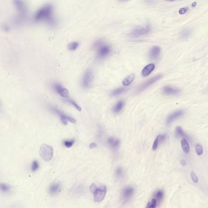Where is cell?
I'll return each mask as SVG.
<instances>
[{
	"instance_id": "obj_1",
	"label": "cell",
	"mask_w": 208,
	"mask_h": 208,
	"mask_svg": "<svg viewBox=\"0 0 208 208\" xmlns=\"http://www.w3.org/2000/svg\"><path fill=\"white\" fill-rule=\"evenodd\" d=\"M34 19L36 22L45 21L51 26L56 24L57 21L53 16V7L51 4H46L35 13Z\"/></svg>"
},
{
	"instance_id": "obj_2",
	"label": "cell",
	"mask_w": 208,
	"mask_h": 208,
	"mask_svg": "<svg viewBox=\"0 0 208 208\" xmlns=\"http://www.w3.org/2000/svg\"><path fill=\"white\" fill-rule=\"evenodd\" d=\"M90 191L94 195V201L100 202L104 199L106 193V189L105 186L99 188L94 183H93L90 187Z\"/></svg>"
},
{
	"instance_id": "obj_3",
	"label": "cell",
	"mask_w": 208,
	"mask_h": 208,
	"mask_svg": "<svg viewBox=\"0 0 208 208\" xmlns=\"http://www.w3.org/2000/svg\"><path fill=\"white\" fill-rule=\"evenodd\" d=\"M14 5L18 12V17L16 20L20 22L24 20L28 14L27 6L22 1H14Z\"/></svg>"
},
{
	"instance_id": "obj_4",
	"label": "cell",
	"mask_w": 208,
	"mask_h": 208,
	"mask_svg": "<svg viewBox=\"0 0 208 208\" xmlns=\"http://www.w3.org/2000/svg\"><path fill=\"white\" fill-rule=\"evenodd\" d=\"M40 154L41 157L44 161H49L53 157V147L47 144H42L40 147Z\"/></svg>"
},
{
	"instance_id": "obj_5",
	"label": "cell",
	"mask_w": 208,
	"mask_h": 208,
	"mask_svg": "<svg viewBox=\"0 0 208 208\" xmlns=\"http://www.w3.org/2000/svg\"><path fill=\"white\" fill-rule=\"evenodd\" d=\"M93 71L91 70H88L85 72L82 79L81 85L83 88L85 89L90 88L93 84Z\"/></svg>"
},
{
	"instance_id": "obj_6",
	"label": "cell",
	"mask_w": 208,
	"mask_h": 208,
	"mask_svg": "<svg viewBox=\"0 0 208 208\" xmlns=\"http://www.w3.org/2000/svg\"><path fill=\"white\" fill-rule=\"evenodd\" d=\"M51 109L52 111L58 115V116L60 117L61 122L64 125H67L68 121L71 122L73 123L76 122V120L74 118L69 116L65 114L63 111L59 110L56 107L52 106V107H51Z\"/></svg>"
},
{
	"instance_id": "obj_7",
	"label": "cell",
	"mask_w": 208,
	"mask_h": 208,
	"mask_svg": "<svg viewBox=\"0 0 208 208\" xmlns=\"http://www.w3.org/2000/svg\"><path fill=\"white\" fill-rule=\"evenodd\" d=\"M96 49L97 50V57L98 59L105 58L110 54L111 51L110 47L104 43Z\"/></svg>"
},
{
	"instance_id": "obj_8",
	"label": "cell",
	"mask_w": 208,
	"mask_h": 208,
	"mask_svg": "<svg viewBox=\"0 0 208 208\" xmlns=\"http://www.w3.org/2000/svg\"><path fill=\"white\" fill-rule=\"evenodd\" d=\"M135 189L132 186H127L125 187L122 190L121 194V199L123 202H125L129 200L134 195Z\"/></svg>"
},
{
	"instance_id": "obj_9",
	"label": "cell",
	"mask_w": 208,
	"mask_h": 208,
	"mask_svg": "<svg viewBox=\"0 0 208 208\" xmlns=\"http://www.w3.org/2000/svg\"><path fill=\"white\" fill-rule=\"evenodd\" d=\"M162 77V75L158 74L155 76L151 78V79L145 81V82L143 83L142 85H141V86L138 88V92H141V91L144 90L145 89L147 88L150 86L152 85L155 83L156 82L158 81Z\"/></svg>"
},
{
	"instance_id": "obj_10",
	"label": "cell",
	"mask_w": 208,
	"mask_h": 208,
	"mask_svg": "<svg viewBox=\"0 0 208 208\" xmlns=\"http://www.w3.org/2000/svg\"><path fill=\"white\" fill-rule=\"evenodd\" d=\"M151 27L150 26L147 25L143 27L138 28L134 30L131 33V35L135 37L145 35L149 33L151 31Z\"/></svg>"
},
{
	"instance_id": "obj_11",
	"label": "cell",
	"mask_w": 208,
	"mask_h": 208,
	"mask_svg": "<svg viewBox=\"0 0 208 208\" xmlns=\"http://www.w3.org/2000/svg\"><path fill=\"white\" fill-rule=\"evenodd\" d=\"M53 87L55 92L62 97H67L69 96V91L67 89L62 86L60 84L54 83L53 85Z\"/></svg>"
},
{
	"instance_id": "obj_12",
	"label": "cell",
	"mask_w": 208,
	"mask_h": 208,
	"mask_svg": "<svg viewBox=\"0 0 208 208\" xmlns=\"http://www.w3.org/2000/svg\"><path fill=\"white\" fill-rule=\"evenodd\" d=\"M161 49L158 46H154L152 47L149 52V57L152 60L158 59L160 55Z\"/></svg>"
},
{
	"instance_id": "obj_13",
	"label": "cell",
	"mask_w": 208,
	"mask_h": 208,
	"mask_svg": "<svg viewBox=\"0 0 208 208\" xmlns=\"http://www.w3.org/2000/svg\"><path fill=\"white\" fill-rule=\"evenodd\" d=\"M184 111L183 110H181L177 111H175L172 114L170 115L167 118V125H170L174 120L183 115L184 114Z\"/></svg>"
},
{
	"instance_id": "obj_14",
	"label": "cell",
	"mask_w": 208,
	"mask_h": 208,
	"mask_svg": "<svg viewBox=\"0 0 208 208\" xmlns=\"http://www.w3.org/2000/svg\"><path fill=\"white\" fill-rule=\"evenodd\" d=\"M61 186L59 183H54L51 184L49 188V194L52 195H56L61 191Z\"/></svg>"
},
{
	"instance_id": "obj_15",
	"label": "cell",
	"mask_w": 208,
	"mask_h": 208,
	"mask_svg": "<svg viewBox=\"0 0 208 208\" xmlns=\"http://www.w3.org/2000/svg\"><path fill=\"white\" fill-rule=\"evenodd\" d=\"M163 93L166 95H176L180 93V90L170 86H166L163 88Z\"/></svg>"
},
{
	"instance_id": "obj_16",
	"label": "cell",
	"mask_w": 208,
	"mask_h": 208,
	"mask_svg": "<svg viewBox=\"0 0 208 208\" xmlns=\"http://www.w3.org/2000/svg\"><path fill=\"white\" fill-rule=\"evenodd\" d=\"M107 144L109 145V147L113 150L117 149L119 147L120 145V141L118 139L113 138V137H109L107 140Z\"/></svg>"
},
{
	"instance_id": "obj_17",
	"label": "cell",
	"mask_w": 208,
	"mask_h": 208,
	"mask_svg": "<svg viewBox=\"0 0 208 208\" xmlns=\"http://www.w3.org/2000/svg\"><path fill=\"white\" fill-rule=\"evenodd\" d=\"M175 134V136L177 138H183V139L189 140L190 139L189 137L185 134L181 127H179V126L176 128Z\"/></svg>"
},
{
	"instance_id": "obj_18",
	"label": "cell",
	"mask_w": 208,
	"mask_h": 208,
	"mask_svg": "<svg viewBox=\"0 0 208 208\" xmlns=\"http://www.w3.org/2000/svg\"><path fill=\"white\" fill-rule=\"evenodd\" d=\"M154 68H155V65L153 63H150L146 65L142 71L141 72L142 75L144 77L147 76L153 71Z\"/></svg>"
},
{
	"instance_id": "obj_19",
	"label": "cell",
	"mask_w": 208,
	"mask_h": 208,
	"mask_svg": "<svg viewBox=\"0 0 208 208\" xmlns=\"http://www.w3.org/2000/svg\"><path fill=\"white\" fill-rule=\"evenodd\" d=\"M135 78V74L134 73L131 74L129 76L126 77L122 81V83L125 86H129L131 84L133 81H134Z\"/></svg>"
},
{
	"instance_id": "obj_20",
	"label": "cell",
	"mask_w": 208,
	"mask_h": 208,
	"mask_svg": "<svg viewBox=\"0 0 208 208\" xmlns=\"http://www.w3.org/2000/svg\"><path fill=\"white\" fill-rule=\"evenodd\" d=\"M125 105V102L123 100H120L113 106V111L115 113H117L121 111Z\"/></svg>"
},
{
	"instance_id": "obj_21",
	"label": "cell",
	"mask_w": 208,
	"mask_h": 208,
	"mask_svg": "<svg viewBox=\"0 0 208 208\" xmlns=\"http://www.w3.org/2000/svg\"><path fill=\"white\" fill-rule=\"evenodd\" d=\"M164 195V191L161 189H159V190L156 191L154 193V199H155L158 203V202L161 201L163 200Z\"/></svg>"
},
{
	"instance_id": "obj_22",
	"label": "cell",
	"mask_w": 208,
	"mask_h": 208,
	"mask_svg": "<svg viewBox=\"0 0 208 208\" xmlns=\"http://www.w3.org/2000/svg\"><path fill=\"white\" fill-rule=\"evenodd\" d=\"M127 90V89L125 88H118L113 90L111 93V95L113 96H118L125 93Z\"/></svg>"
},
{
	"instance_id": "obj_23",
	"label": "cell",
	"mask_w": 208,
	"mask_h": 208,
	"mask_svg": "<svg viewBox=\"0 0 208 208\" xmlns=\"http://www.w3.org/2000/svg\"><path fill=\"white\" fill-rule=\"evenodd\" d=\"M115 177L118 180H120L123 178L124 171L121 167H118L115 171Z\"/></svg>"
},
{
	"instance_id": "obj_24",
	"label": "cell",
	"mask_w": 208,
	"mask_h": 208,
	"mask_svg": "<svg viewBox=\"0 0 208 208\" xmlns=\"http://www.w3.org/2000/svg\"><path fill=\"white\" fill-rule=\"evenodd\" d=\"M181 145L183 151L185 152V153H187L189 152L190 148H189L188 141H187L186 139H183L181 140Z\"/></svg>"
},
{
	"instance_id": "obj_25",
	"label": "cell",
	"mask_w": 208,
	"mask_h": 208,
	"mask_svg": "<svg viewBox=\"0 0 208 208\" xmlns=\"http://www.w3.org/2000/svg\"><path fill=\"white\" fill-rule=\"evenodd\" d=\"M11 190V186L8 184L5 183H0V190L2 192L7 193L10 192Z\"/></svg>"
},
{
	"instance_id": "obj_26",
	"label": "cell",
	"mask_w": 208,
	"mask_h": 208,
	"mask_svg": "<svg viewBox=\"0 0 208 208\" xmlns=\"http://www.w3.org/2000/svg\"><path fill=\"white\" fill-rule=\"evenodd\" d=\"M40 165L38 162L37 160L33 161L31 163V169L32 172H35L38 170Z\"/></svg>"
},
{
	"instance_id": "obj_27",
	"label": "cell",
	"mask_w": 208,
	"mask_h": 208,
	"mask_svg": "<svg viewBox=\"0 0 208 208\" xmlns=\"http://www.w3.org/2000/svg\"><path fill=\"white\" fill-rule=\"evenodd\" d=\"M157 202L155 199L152 198L150 201L147 204V206L145 208H156L157 206Z\"/></svg>"
},
{
	"instance_id": "obj_28",
	"label": "cell",
	"mask_w": 208,
	"mask_h": 208,
	"mask_svg": "<svg viewBox=\"0 0 208 208\" xmlns=\"http://www.w3.org/2000/svg\"><path fill=\"white\" fill-rule=\"evenodd\" d=\"M79 44L77 42H72L69 44L68 45V49L69 50L71 51H75L79 47Z\"/></svg>"
},
{
	"instance_id": "obj_29",
	"label": "cell",
	"mask_w": 208,
	"mask_h": 208,
	"mask_svg": "<svg viewBox=\"0 0 208 208\" xmlns=\"http://www.w3.org/2000/svg\"><path fill=\"white\" fill-rule=\"evenodd\" d=\"M191 34V31L190 29H186L181 33V36L183 38H186L190 36Z\"/></svg>"
},
{
	"instance_id": "obj_30",
	"label": "cell",
	"mask_w": 208,
	"mask_h": 208,
	"mask_svg": "<svg viewBox=\"0 0 208 208\" xmlns=\"http://www.w3.org/2000/svg\"><path fill=\"white\" fill-rule=\"evenodd\" d=\"M195 151L198 155H201L203 152L202 146L200 144H196L195 146Z\"/></svg>"
},
{
	"instance_id": "obj_31",
	"label": "cell",
	"mask_w": 208,
	"mask_h": 208,
	"mask_svg": "<svg viewBox=\"0 0 208 208\" xmlns=\"http://www.w3.org/2000/svg\"><path fill=\"white\" fill-rule=\"evenodd\" d=\"M75 142L74 139L72 140H66L63 141V144L65 147H71L73 145Z\"/></svg>"
},
{
	"instance_id": "obj_32",
	"label": "cell",
	"mask_w": 208,
	"mask_h": 208,
	"mask_svg": "<svg viewBox=\"0 0 208 208\" xmlns=\"http://www.w3.org/2000/svg\"><path fill=\"white\" fill-rule=\"evenodd\" d=\"M66 100L67 101V102H69V103H71V104H72V105H73V106H74V107H75V108H76L79 111H81V108L80 106H79V105H78L76 102H75L73 100H72V99H68Z\"/></svg>"
},
{
	"instance_id": "obj_33",
	"label": "cell",
	"mask_w": 208,
	"mask_h": 208,
	"mask_svg": "<svg viewBox=\"0 0 208 208\" xmlns=\"http://www.w3.org/2000/svg\"><path fill=\"white\" fill-rule=\"evenodd\" d=\"M158 140V144H160L163 143L166 138V134H163V135H159L157 136Z\"/></svg>"
},
{
	"instance_id": "obj_34",
	"label": "cell",
	"mask_w": 208,
	"mask_h": 208,
	"mask_svg": "<svg viewBox=\"0 0 208 208\" xmlns=\"http://www.w3.org/2000/svg\"><path fill=\"white\" fill-rule=\"evenodd\" d=\"M191 179H192L194 183H197L198 182V179L197 177L196 174L193 171H192L191 173Z\"/></svg>"
},
{
	"instance_id": "obj_35",
	"label": "cell",
	"mask_w": 208,
	"mask_h": 208,
	"mask_svg": "<svg viewBox=\"0 0 208 208\" xmlns=\"http://www.w3.org/2000/svg\"><path fill=\"white\" fill-rule=\"evenodd\" d=\"M158 144V137L157 136L155 140H154L153 145H152V150H155L157 149Z\"/></svg>"
},
{
	"instance_id": "obj_36",
	"label": "cell",
	"mask_w": 208,
	"mask_h": 208,
	"mask_svg": "<svg viewBox=\"0 0 208 208\" xmlns=\"http://www.w3.org/2000/svg\"><path fill=\"white\" fill-rule=\"evenodd\" d=\"M188 8H181L179 10V13L180 14H185L186 13L187 11H188Z\"/></svg>"
},
{
	"instance_id": "obj_37",
	"label": "cell",
	"mask_w": 208,
	"mask_h": 208,
	"mask_svg": "<svg viewBox=\"0 0 208 208\" xmlns=\"http://www.w3.org/2000/svg\"><path fill=\"white\" fill-rule=\"evenodd\" d=\"M2 29H3L4 31L6 32H8L10 31V28L9 27V26L7 25V24H3V26H2Z\"/></svg>"
},
{
	"instance_id": "obj_38",
	"label": "cell",
	"mask_w": 208,
	"mask_h": 208,
	"mask_svg": "<svg viewBox=\"0 0 208 208\" xmlns=\"http://www.w3.org/2000/svg\"><path fill=\"white\" fill-rule=\"evenodd\" d=\"M97 146V145L96 143H92L90 144V148H94L96 147Z\"/></svg>"
},
{
	"instance_id": "obj_39",
	"label": "cell",
	"mask_w": 208,
	"mask_h": 208,
	"mask_svg": "<svg viewBox=\"0 0 208 208\" xmlns=\"http://www.w3.org/2000/svg\"><path fill=\"white\" fill-rule=\"evenodd\" d=\"M180 163H181V165L183 166H185L186 164V161L184 159L181 160Z\"/></svg>"
}]
</instances>
